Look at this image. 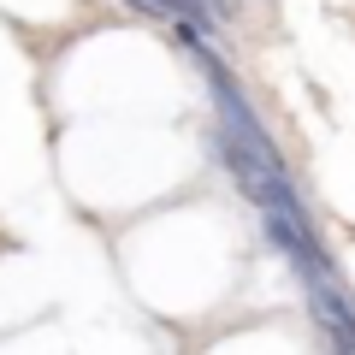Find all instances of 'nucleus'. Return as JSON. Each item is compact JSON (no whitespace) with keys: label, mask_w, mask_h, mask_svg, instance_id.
Returning <instances> with one entry per match:
<instances>
[{"label":"nucleus","mask_w":355,"mask_h":355,"mask_svg":"<svg viewBox=\"0 0 355 355\" xmlns=\"http://www.w3.org/2000/svg\"><path fill=\"white\" fill-rule=\"evenodd\" d=\"M302 284H308V308H314L331 355H355V302L338 284V272H320V279H302Z\"/></svg>","instance_id":"nucleus-1"}]
</instances>
